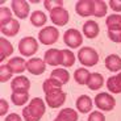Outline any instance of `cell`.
<instances>
[{"instance_id": "30bf717a", "label": "cell", "mask_w": 121, "mask_h": 121, "mask_svg": "<svg viewBox=\"0 0 121 121\" xmlns=\"http://www.w3.org/2000/svg\"><path fill=\"white\" fill-rule=\"evenodd\" d=\"M26 70L33 75H41L46 70V62L42 58H30L26 62Z\"/></svg>"}, {"instance_id": "9a60e30c", "label": "cell", "mask_w": 121, "mask_h": 121, "mask_svg": "<svg viewBox=\"0 0 121 121\" xmlns=\"http://www.w3.org/2000/svg\"><path fill=\"white\" fill-rule=\"evenodd\" d=\"M92 99L88 95H82L76 99V109L82 113H88L92 111Z\"/></svg>"}, {"instance_id": "8992f818", "label": "cell", "mask_w": 121, "mask_h": 121, "mask_svg": "<svg viewBox=\"0 0 121 121\" xmlns=\"http://www.w3.org/2000/svg\"><path fill=\"white\" fill-rule=\"evenodd\" d=\"M45 101L50 108H59L66 101V92L58 88V90L52 91L49 94H45Z\"/></svg>"}, {"instance_id": "44dd1931", "label": "cell", "mask_w": 121, "mask_h": 121, "mask_svg": "<svg viewBox=\"0 0 121 121\" xmlns=\"http://www.w3.org/2000/svg\"><path fill=\"white\" fill-rule=\"evenodd\" d=\"M105 25L108 30H121V15H109L105 20Z\"/></svg>"}, {"instance_id": "f546056e", "label": "cell", "mask_w": 121, "mask_h": 121, "mask_svg": "<svg viewBox=\"0 0 121 121\" xmlns=\"http://www.w3.org/2000/svg\"><path fill=\"white\" fill-rule=\"evenodd\" d=\"M11 21H12V12H11V9L7 8V7H1V9H0V26L1 28L5 26Z\"/></svg>"}, {"instance_id": "7a4b0ae2", "label": "cell", "mask_w": 121, "mask_h": 121, "mask_svg": "<svg viewBox=\"0 0 121 121\" xmlns=\"http://www.w3.org/2000/svg\"><path fill=\"white\" fill-rule=\"evenodd\" d=\"M78 59L79 62L86 67H94L99 62V54L94 48L86 46V48H80L78 52Z\"/></svg>"}, {"instance_id": "5bb4252c", "label": "cell", "mask_w": 121, "mask_h": 121, "mask_svg": "<svg viewBox=\"0 0 121 121\" xmlns=\"http://www.w3.org/2000/svg\"><path fill=\"white\" fill-rule=\"evenodd\" d=\"M7 66L12 70V73L15 74H21L26 70V62H25L24 58L21 57H13L8 60Z\"/></svg>"}, {"instance_id": "ba28073f", "label": "cell", "mask_w": 121, "mask_h": 121, "mask_svg": "<svg viewBox=\"0 0 121 121\" xmlns=\"http://www.w3.org/2000/svg\"><path fill=\"white\" fill-rule=\"evenodd\" d=\"M75 12L80 17L94 16L95 13V1L92 0H79L75 4Z\"/></svg>"}, {"instance_id": "2e32d148", "label": "cell", "mask_w": 121, "mask_h": 121, "mask_svg": "<svg viewBox=\"0 0 121 121\" xmlns=\"http://www.w3.org/2000/svg\"><path fill=\"white\" fill-rule=\"evenodd\" d=\"M100 32V28H99V24L94 20H88L87 22L83 24V33L87 38H95L97 37Z\"/></svg>"}, {"instance_id": "e575fe53", "label": "cell", "mask_w": 121, "mask_h": 121, "mask_svg": "<svg viewBox=\"0 0 121 121\" xmlns=\"http://www.w3.org/2000/svg\"><path fill=\"white\" fill-rule=\"evenodd\" d=\"M87 121H105V116L99 111H94V112L90 113Z\"/></svg>"}, {"instance_id": "f35d334b", "label": "cell", "mask_w": 121, "mask_h": 121, "mask_svg": "<svg viewBox=\"0 0 121 121\" xmlns=\"http://www.w3.org/2000/svg\"><path fill=\"white\" fill-rule=\"evenodd\" d=\"M118 78H120V79H121V73H120V74H118Z\"/></svg>"}, {"instance_id": "3957f363", "label": "cell", "mask_w": 121, "mask_h": 121, "mask_svg": "<svg viewBox=\"0 0 121 121\" xmlns=\"http://www.w3.org/2000/svg\"><path fill=\"white\" fill-rule=\"evenodd\" d=\"M18 52L24 57H32L38 52V42L34 37H24L18 42Z\"/></svg>"}, {"instance_id": "d590c367", "label": "cell", "mask_w": 121, "mask_h": 121, "mask_svg": "<svg viewBox=\"0 0 121 121\" xmlns=\"http://www.w3.org/2000/svg\"><path fill=\"white\" fill-rule=\"evenodd\" d=\"M109 7L115 12H121V0H111L109 1Z\"/></svg>"}, {"instance_id": "6da1fadb", "label": "cell", "mask_w": 121, "mask_h": 121, "mask_svg": "<svg viewBox=\"0 0 121 121\" xmlns=\"http://www.w3.org/2000/svg\"><path fill=\"white\" fill-rule=\"evenodd\" d=\"M46 107L45 101L41 97H34L30 100L29 105L24 107L22 111V117L25 121H39L45 115Z\"/></svg>"}, {"instance_id": "4dcf8cb0", "label": "cell", "mask_w": 121, "mask_h": 121, "mask_svg": "<svg viewBox=\"0 0 121 121\" xmlns=\"http://www.w3.org/2000/svg\"><path fill=\"white\" fill-rule=\"evenodd\" d=\"M107 9H108V5H107L105 1L103 0H96L95 1V17H104L107 15Z\"/></svg>"}, {"instance_id": "7c38bea8", "label": "cell", "mask_w": 121, "mask_h": 121, "mask_svg": "<svg viewBox=\"0 0 121 121\" xmlns=\"http://www.w3.org/2000/svg\"><path fill=\"white\" fill-rule=\"evenodd\" d=\"M43 60L46 62V65H50V66L62 65V50L54 48L46 50L45 55H43Z\"/></svg>"}, {"instance_id": "7402d4cb", "label": "cell", "mask_w": 121, "mask_h": 121, "mask_svg": "<svg viewBox=\"0 0 121 121\" xmlns=\"http://www.w3.org/2000/svg\"><path fill=\"white\" fill-rule=\"evenodd\" d=\"M20 32V22L17 20H12L8 25L1 28V33L5 37H13Z\"/></svg>"}, {"instance_id": "e0dca14e", "label": "cell", "mask_w": 121, "mask_h": 121, "mask_svg": "<svg viewBox=\"0 0 121 121\" xmlns=\"http://www.w3.org/2000/svg\"><path fill=\"white\" fill-rule=\"evenodd\" d=\"M104 84V76L99 73H92L88 78V82H87V87L90 88L91 91H96L100 90Z\"/></svg>"}, {"instance_id": "74e56055", "label": "cell", "mask_w": 121, "mask_h": 121, "mask_svg": "<svg viewBox=\"0 0 121 121\" xmlns=\"http://www.w3.org/2000/svg\"><path fill=\"white\" fill-rule=\"evenodd\" d=\"M4 121H22V120H21V117H20L17 113H11V115L7 116Z\"/></svg>"}, {"instance_id": "cb8c5ba5", "label": "cell", "mask_w": 121, "mask_h": 121, "mask_svg": "<svg viewBox=\"0 0 121 121\" xmlns=\"http://www.w3.org/2000/svg\"><path fill=\"white\" fill-rule=\"evenodd\" d=\"M91 73L88 71L87 69H76L75 73H74V79H75V82L80 86H84L87 84L88 82V78H90Z\"/></svg>"}, {"instance_id": "f1b7e54d", "label": "cell", "mask_w": 121, "mask_h": 121, "mask_svg": "<svg viewBox=\"0 0 121 121\" xmlns=\"http://www.w3.org/2000/svg\"><path fill=\"white\" fill-rule=\"evenodd\" d=\"M74 63H75V55H74V53L71 50H69V49H63L62 50V66L67 69V67L74 66Z\"/></svg>"}, {"instance_id": "ac0fdd59", "label": "cell", "mask_w": 121, "mask_h": 121, "mask_svg": "<svg viewBox=\"0 0 121 121\" xmlns=\"http://www.w3.org/2000/svg\"><path fill=\"white\" fill-rule=\"evenodd\" d=\"M105 67L112 73H118L121 70V58L117 54H109L105 58Z\"/></svg>"}, {"instance_id": "d4e9b609", "label": "cell", "mask_w": 121, "mask_h": 121, "mask_svg": "<svg viewBox=\"0 0 121 121\" xmlns=\"http://www.w3.org/2000/svg\"><path fill=\"white\" fill-rule=\"evenodd\" d=\"M48 21V17L42 11H34L32 15H30V22L34 26H43Z\"/></svg>"}, {"instance_id": "4fadbf2b", "label": "cell", "mask_w": 121, "mask_h": 121, "mask_svg": "<svg viewBox=\"0 0 121 121\" xmlns=\"http://www.w3.org/2000/svg\"><path fill=\"white\" fill-rule=\"evenodd\" d=\"M11 88L13 92H28L30 88V80L24 75H18L13 78L11 83Z\"/></svg>"}, {"instance_id": "1f68e13d", "label": "cell", "mask_w": 121, "mask_h": 121, "mask_svg": "<svg viewBox=\"0 0 121 121\" xmlns=\"http://www.w3.org/2000/svg\"><path fill=\"white\" fill-rule=\"evenodd\" d=\"M12 70L9 69L7 65H1L0 66V82L1 83H5L8 82L9 79L12 78Z\"/></svg>"}, {"instance_id": "d6986e66", "label": "cell", "mask_w": 121, "mask_h": 121, "mask_svg": "<svg viewBox=\"0 0 121 121\" xmlns=\"http://www.w3.org/2000/svg\"><path fill=\"white\" fill-rule=\"evenodd\" d=\"M54 121H78V112L73 108H63L59 111Z\"/></svg>"}, {"instance_id": "83f0119b", "label": "cell", "mask_w": 121, "mask_h": 121, "mask_svg": "<svg viewBox=\"0 0 121 121\" xmlns=\"http://www.w3.org/2000/svg\"><path fill=\"white\" fill-rule=\"evenodd\" d=\"M62 86H63L62 83H59L57 79H54V78L50 76L49 79H46L45 82H43L42 90H43L45 94H49V92H52V91H55V90H58V88H60Z\"/></svg>"}, {"instance_id": "9c48e42d", "label": "cell", "mask_w": 121, "mask_h": 121, "mask_svg": "<svg viewBox=\"0 0 121 121\" xmlns=\"http://www.w3.org/2000/svg\"><path fill=\"white\" fill-rule=\"evenodd\" d=\"M50 20L55 26H65L70 20V15L63 7H60L50 12Z\"/></svg>"}, {"instance_id": "ffe728a7", "label": "cell", "mask_w": 121, "mask_h": 121, "mask_svg": "<svg viewBox=\"0 0 121 121\" xmlns=\"http://www.w3.org/2000/svg\"><path fill=\"white\" fill-rule=\"evenodd\" d=\"M13 53V46L9 42L5 37L0 38V60L3 62L5 58H8L9 55Z\"/></svg>"}, {"instance_id": "277c9868", "label": "cell", "mask_w": 121, "mask_h": 121, "mask_svg": "<svg viewBox=\"0 0 121 121\" xmlns=\"http://www.w3.org/2000/svg\"><path fill=\"white\" fill-rule=\"evenodd\" d=\"M59 38V30L55 26H45L43 29L39 30L38 39L43 45H53Z\"/></svg>"}, {"instance_id": "484cf974", "label": "cell", "mask_w": 121, "mask_h": 121, "mask_svg": "<svg viewBox=\"0 0 121 121\" xmlns=\"http://www.w3.org/2000/svg\"><path fill=\"white\" fill-rule=\"evenodd\" d=\"M107 88L112 94H120L121 92V79L118 78V75L108 78V80H107Z\"/></svg>"}, {"instance_id": "52a82bcc", "label": "cell", "mask_w": 121, "mask_h": 121, "mask_svg": "<svg viewBox=\"0 0 121 121\" xmlns=\"http://www.w3.org/2000/svg\"><path fill=\"white\" fill-rule=\"evenodd\" d=\"M63 41L69 48L76 49L79 46H82L83 43V36L82 33L79 32L78 29H74V28H70L65 32L63 34Z\"/></svg>"}, {"instance_id": "5b68a950", "label": "cell", "mask_w": 121, "mask_h": 121, "mask_svg": "<svg viewBox=\"0 0 121 121\" xmlns=\"http://www.w3.org/2000/svg\"><path fill=\"white\" fill-rule=\"evenodd\" d=\"M95 104L100 111H112L116 107V100L112 95L107 94V92H100L95 96Z\"/></svg>"}, {"instance_id": "4316f807", "label": "cell", "mask_w": 121, "mask_h": 121, "mask_svg": "<svg viewBox=\"0 0 121 121\" xmlns=\"http://www.w3.org/2000/svg\"><path fill=\"white\" fill-rule=\"evenodd\" d=\"M11 100H12V103L15 105L21 107L24 104H26V101L29 100V94L28 92H12Z\"/></svg>"}, {"instance_id": "8fae6325", "label": "cell", "mask_w": 121, "mask_h": 121, "mask_svg": "<svg viewBox=\"0 0 121 121\" xmlns=\"http://www.w3.org/2000/svg\"><path fill=\"white\" fill-rule=\"evenodd\" d=\"M12 9H13V13H15L18 18L25 20V18L29 16L30 5H29L28 1H25V0H13L12 1Z\"/></svg>"}, {"instance_id": "8d00e7d4", "label": "cell", "mask_w": 121, "mask_h": 121, "mask_svg": "<svg viewBox=\"0 0 121 121\" xmlns=\"http://www.w3.org/2000/svg\"><path fill=\"white\" fill-rule=\"evenodd\" d=\"M8 103H7V100L4 99H0V116L3 117L4 115H7V112H8Z\"/></svg>"}, {"instance_id": "603a6c76", "label": "cell", "mask_w": 121, "mask_h": 121, "mask_svg": "<svg viewBox=\"0 0 121 121\" xmlns=\"http://www.w3.org/2000/svg\"><path fill=\"white\" fill-rule=\"evenodd\" d=\"M50 76L54 79H57L59 83L62 84H67L70 80V73L66 69H54L50 74Z\"/></svg>"}, {"instance_id": "836d02e7", "label": "cell", "mask_w": 121, "mask_h": 121, "mask_svg": "<svg viewBox=\"0 0 121 121\" xmlns=\"http://www.w3.org/2000/svg\"><path fill=\"white\" fill-rule=\"evenodd\" d=\"M108 38L112 42H121V30H108Z\"/></svg>"}, {"instance_id": "d6a6232c", "label": "cell", "mask_w": 121, "mask_h": 121, "mask_svg": "<svg viewBox=\"0 0 121 121\" xmlns=\"http://www.w3.org/2000/svg\"><path fill=\"white\" fill-rule=\"evenodd\" d=\"M43 5H45V8L48 9L49 12H52L55 8H60V7L63 5V1L62 0H45Z\"/></svg>"}]
</instances>
